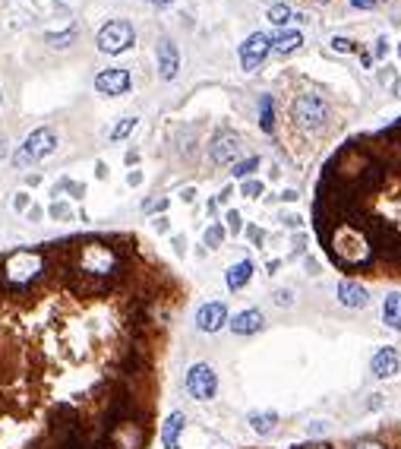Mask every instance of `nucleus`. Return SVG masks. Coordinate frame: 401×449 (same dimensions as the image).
<instances>
[{
  "mask_svg": "<svg viewBox=\"0 0 401 449\" xmlns=\"http://www.w3.org/2000/svg\"><path fill=\"white\" fill-rule=\"evenodd\" d=\"M186 427V414L184 412H171L168 421L162 427V446L164 449H180V434H184Z\"/></svg>",
  "mask_w": 401,
  "mask_h": 449,
  "instance_id": "obj_15",
  "label": "nucleus"
},
{
  "mask_svg": "<svg viewBox=\"0 0 401 449\" xmlns=\"http://www.w3.org/2000/svg\"><path fill=\"white\" fill-rule=\"evenodd\" d=\"M222 326H228V307L222 300H208L196 310V329L199 332H218Z\"/></svg>",
  "mask_w": 401,
  "mask_h": 449,
  "instance_id": "obj_8",
  "label": "nucleus"
},
{
  "mask_svg": "<svg viewBox=\"0 0 401 449\" xmlns=\"http://www.w3.org/2000/svg\"><path fill=\"white\" fill-rule=\"evenodd\" d=\"M224 222H228V231H234V234L244 228V222H240V212H234V209L228 212V218H224Z\"/></svg>",
  "mask_w": 401,
  "mask_h": 449,
  "instance_id": "obj_26",
  "label": "nucleus"
},
{
  "mask_svg": "<svg viewBox=\"0 0 401 449\" xmlns=\"http://www.w3.org/2000/svg\"><path fill=\"white\" fill-rule=\"evenodd\" d=\"M300 449H332L329 443H313V446H300Z\"/></svg>",
  "mask_w": 401,
  "mask_h": 449,
  "instance_id": "obj_39",
  "label": "nucleus"
},
{
  "mask_svg": "<svg viewBox=\"0 0 401 449\" xmlns=\"http://www.w3.org/2000/svg\"><path fill=\"white\" fill-rule=\"evenodd\" d=\"M382 323L392 332H401V292L386 294V300H382Z\"/></svg>",
  "mask_w": 401,
  "mask_h": 449,
  "instance_id": "obj_16",
  "label": "nucleus"
},
{
  "mask_svg": "<svg viewBox=\"0 0 401 449\" xmlns=\"http://www.w3.org/2000/svg\"><path fill=\"white\" fill-rule=\"evenodd\" d=\"M275 424H278V414L275 412H253L250 414V427L260 437H268L272 430H275Z\"/></svg>",
  "mask_w": 401,
  "mask_h": 449,
  "instance_id": "obj_18",
  "label": "nucleus"
},
{
  "mask_svg": "<svg viewBox=\"0 0 401 449\" xmlns=\"http://www.w3.org/2000/svg\"><path fill=\"white\" fill-rule=\"evenodd\" d=\"M253 278V262L250 260H240V262H234L228 272H224V282H228V288L231 292H240L246 282Z\"/></svg>",
  "mask_w": 401,
  "mask_h": 449,
  "instance_id": "obj_17",
  "label": "nucleus"
},
{
  "mask_svg": "<svg viewBox=\"0 0 401 449\" xmlns=\"http://www.w3.org/2000/svg\"><path fill=\"white\" fill-rule=\"evenodd\" d=\"M291 117L297 124L300 130H322L332 117V108L322 95L316 92H304V95L294 98V105H291Z\"/></svg>",
  "mask_w": 401,
  "mask_h": 449,
  "instance_id": "obj_1",
  "label": "nucleus"
},
{
  "mask_svg": "<svg viewBox=\"0 0 401 449\" xmlns=\"http://www.w3.org/2000/svg\"><path fill=\"white\" fill-rule=\"evenodd\" d=\"M136 124H139V117H124V120H120V124H117V127L111 130V140H114V142L126 140V136H130V133H133V130H136Z\"/></svg>",
  "mask_w": 401,
  "mask_h": 449,
  "instance_id": "obj_22",
  "label": "nucleus"
},
{
  "mask_svg": "<svg viewBox=\"0 0 401 449\" xmlns=\"http://www.w3.org/2000/svg\"><path fill=\"white\" fill-rule=\"evenodd\" d=\"M133 41H136V32L126 19H111V23H104L101 32H98V38H95V45L101 54H124Z\"/></svg>",
  "mask_w": 401,
  "mask_h": 449,
  "instance_id": "obj_5",
  "label": "nucleus"
},
{
  "mask_svg": "<svg viewBox=\"0 0 401 449\" xmlns=\"http://www.w3.org/2000/svg\"><path fill=\"white\" fill-rule=\"evenodd\" d=\"M386 51H389V41L386 38H379L376 41V57H386Z\"/></svg>",
  "mask_w": 401,
  "mask_h": 449,
  "instance_id": "obj_33",
  "label": "nucleus"
},
{
  "mask_svg": "<svg viewBox=\"0 0 401 449\" xmlns=\"http://www.w3.org/2000/svg\"><path fill=\"white\" fill-rule=\"evenodd\" d=\"M379 79H382V83H395V73H392V70H382V73H379Z\"/></svg>",
  "mask_w": 401,
  "mask_h": 449,
  "instance_id": "obj_35",
  "label": "nucleus"
},
{
  "mask_svg": "<svg viewBox=\"0 0 401 449\" xmlns=\"http://www.w3.org/2000/svg\"><path fill=\"white\" fill-rule=\"evenodd\" d=\"M275 304L278 307H291L294 304V292H275Z\"/></svg>",
  "mask_w": 401,
  "mask_h": 449,
  "instance_id": "obj_29",
  "label": "nucleus"
},
{
  "mask_svg": "<svg viewBox=\"0 0 401 449\" xmlns=\"http://www.w3.org/2000/svg\"><path fill=\"white\" fill-rule=\"evenodd\" d=\"M313 3H329V0H313Z\"/></svg>",
  "mask_w": 401,
  "mask_h": 449,
  "instance_id": "obj_41",
  "label": "nucleus"
},
{
  "mask_svg": "<svg viewBox=\"0 0 401 449\" xmlns=\"http://www.w3.org/2000/svg\"><path fill=\"white\" fill-rule=\"evenodd\" d=\"M7 152H10V146H7V136H3V133H0V158H3V155H7Z\"/></svg>",
  "mask_w": 401,
  "mask_h": 449,
  "instance_id": "obj_37",
  "label": "nucleus"
},
{
  "mask_svg": "<svg viewBox=\"0 0 401 449\" xmlns=\"http://www.w3.org/2000/svg\"><path fill=\"white\" fill-rule=\"evenodd\" d=\"M54 149H57V133H54L51 127H38V130H32V133L26 136V142L19 146V152L13 155V165L16 168L32 165V162H38V158L51 155Z\"/></svg>",
  "mask_w": 401,
  "mask_h": 449,
  "instance_id": "obj_3",
  "label": "nucleus"
},
{
  "mask_svg": "<svg viewBox=\"0 0 401 449\" xmlns=\"http://www.w3.org/2000/svg\"><path fill=\"white\" fill-rule=\"evenodd\" d=\"M117 269V254L104 244H86L79 254V272L86 276H111Z\"/></svg>",
  "mask_w": 401,
  "mask_h": 449,
  "instance_id": "obj_6",
  "label": "nucleus"
},
{
  "mask_svg": "<svg viewBox=\"0 0 401 449\" xmlns=\"http://www.w3.org/2000/svg\"><path fill=\"white\" fill-rule=\"evenodd\" d=\"M354 7H364V10H370V7H376V0H351Z\"/></svg>",
  "mask_w": 401,
  "mask_h": 449,
  "instance_id": "obj_36",
  "label": "nucleus"
},
{
  "mask_svg": "<svg viewBox=\"0 0 401 449\" xmlns=\"http://www.w3.org/2000/svg\"><path fill=\"white\" fill-rule=\"evenodd\" d=\"M260 111H262V117H260L262 130H266V133H272V130H275V114H272V95H262V98H260Z\"/></svg>",
  "mask_w": 401,
  "mask_h": 449,
  "instance_id": "obj_20",
  "label": "nucleus"
},
{
  "mask_svg": "<svg viewBox=\"0 0 401 449\" xmlns=\"http://www.w3.org/2000/svg\"><path fill=\"white\" fill-rule=\"evenodd\" d=\"M95 89L101 95H124L130 89V70H120V67H111V70H101L95 76Z\"/></svg>",
  "mask_w": 401,
  "mask_h": 449,
  "instance_id": "obj_10",
  "label": "nucleus"
},
{
  "mask_svg": "<svg viewBox=\"0 0 401 449\" xmlns=\"http://www.w3.org/2000/svg\"><path fill=\"white\" fill-rule=\"evenodd\" d=\"M268 51H272V38H268L266 32H253L244 45H240V64H244L246 73H253V70L260 67Z\"/></svg>",
  "mask_w": 401,
  "mask_h": 449,
  "instance_id": "obj_7",
  "label": "nucleus"
},
{
  "mask_svg": "<svg viewBox=\"0 0 401 449\" xmlns=\"http://www.w3.org/2000/svg\"><path fill=\"white\" fill-rule=\"evenodd\" d=\"M51 216H54V218H70L73 212H70L67 202H54V206H51Z\"/></svg>",
  "mask_w": 401,
  "mask_h": 449,
  "instance_id": "obj_27",
  "label": "nucleus"
},
{
  "mask_svg": "<svg viewBox=\"0 0 401 449\" xmlns=\"http://www.w3.org/2000/svg\"><path fill=\"white\" fill-rule=\"evenodd\" d=\"M228 326L234 336H256L266 326V316H262V310L250 307V310H240L234 320H228Z\"/></svg>",
  "mask_w": 401,
  "mask_h": 449,
  "instance_id": "obj_12",
  "label": "nucleus"
},
{
  "mask_svg": "<svg viewBox=\"0 0 401 449\" xmlns=\"http://www.w3.org/2000/svg\"><path fill=\"white\" fill-rule=\"evenodd\" d=\"M260 193H262L260 180H246V184H244V196H250V200H253V196H260Z\"/></svg>",
  "mask_w": 401,
  "mask_h": 449,
  "instance_id": "obj_28",
  "label": "nucleus"
},
{
  "mask_svg": "<svg viewBox=\"0 0 401 449\" xmlns=\"http://www.w3.org/2000/svg\"><path fill=\"white\" fill-rule=\"evenodd\" d=\"M149 3H155V7H168L171 0H149Z\"/></svg>",
  "mask_w": 401,
  "mask_h": 449,
  "instance_id": "obj_40",
  "label": "nucleus"
},
{
  "mask_svg": "<svg viewBox=\"0 0 401 449\" xmlns=\"http://www.w3.org/2000/svg\"><path fill=\"white\" fill-rule=\"evenodd\" d=\"M260 168V158L253 155V158H246V162H240V165H234V178H246V174H253Z\"/></svg>",
  "mask_w": 401,
  "mask_h": 449,
  "instance_id": "obj_25",
  "label": "nucleus"
},
{
  "mask_svg": "<svg viewBox=\"0 0 401 449\" xmlns=\"http://www.w3.org/2000/svg\"><path fill=\"white\" fill-rule=\"evenodd\" d=\"M126 184H130V187H136V184H142V174H139V171H130V178H126Z\"/></svg>",
  "mask_w": 401,
  "mask_h": 449,
  "instance_id": "obj_34",
  "label": "nucleus"
},
{
  "mask_svg": "<svg viewBox=\"0 0 401 449\" xmlns=\"http://www.w3.org/2000/svg\"><path fill=\"white\" fill-rule=\"evenodd\" d=\"M45 272V256L35 254V250H19V254H13L7 260V266H3V278H7L10 285H29L32 278H38Z\"/></svg>",
  "mask_w": 401,
  "mask_h": 449,
  "instance_id": "obj_2",
  "label": "nucleus"
},
{
  "mask_svg": "<svg viewBox=\"0 0 401 449\" xmlns=\"http://www.w3.org/2000/svg\"><path fill=\"white\" fill-rule=\"evenodd\" d=\"M282 200H288V202H294V200H297V193H294V190H284V193H282Z\"/></svg>",
  "mask_w": 401,
  "mask_h": 449,
  "instance_id": "obj_38",
  "label": "nucleus"
},
{
  "mask_svg": "<svg viewBox=\"0 0 401 449\" xmlns=\"http://www.w3.org/2000/svg\"><path fill=\"white\" fill-rule=\"evenodd\" d=\"M177 70H180V51H177V45H174L171 38H162V41H158V76L171 83L174 76H177Z\"/></svg>",
  "mask_w": 401,
  "mask_h": 449,
  "instance_id": "obj_11",
  "label": "nucleus"
},
{
  "mask_svg": "<svg viewBox=\"0 0 401 449\" xmlns=\"http://www.w3.org/2000/svg\"><path fill=\"white\" fill-rule=\"evenodd\" d=\"M398 51H401V48H398Z\"/></svg>",
  "mask_w": 401,
  "mask_h": 449,
  "instance_id": "obj_42",
  "label": "nucleus"
},
{
  "mask_svg": "<svg viewBox=\"0 0 401 449\" xmlns=\"http://www.w3.org/2000/svg\"><path fill=\"white\" fill-rule=\"evenodd\" d=\"M294 19V10L288 7V3H275V7H268V23L272 26H284Z\"/></svg>",
  "mask_w": 401,
  "mask_h": 449,
  "instance_id": "obj_21",
  "label": "nucleus"
},
{
  "mask_svg": "<svg viewBox=\"0 0 401 449\" xmlns=\"http://www.w3.org/2000/svg\"><path fill=\"white\" fill-rule=\"evenodd\" d=\"M338 304H342V307H351V310L366 307V304H370V292L357 282H342L338 285Z\"/></svg>",
  "mask_w": 401,
  "mask_h": 449,
  "instance_id": "obj_14",
  "label": "nucleus"
},
{
  "mask_svg": "<svg viewBox=\"0 0 401 449\" xmlns=\"http://www.w3.org/2000/svg\"><path fill=\"white\" fill-rule=\"evenodd\" d=\"M73 38H76V29H67V32H60V35H48L45 41L54 48H67V45H73Z\"/></svg>",
  "mask_w": 401,
  "mask_h": 449,
  "instance_id": "obj_23",
  "label": "nucleus"
},
{
  "mask_svg": "<svg viewBox=\"0 0 401 449\" xmlns=\"http://www.w3.org/2000/svg\"><path fill=\"white\" fill-rule=\"evenodd\" d=\"M208 155H212L215 165H228V162H234V158L240 155V136L231 133V130H222V133L212 140V146H208Z\"/></svg>",
  "mask_w": 401,
  "mask_h": 449,
  "instance_id": "obj_9",
  "label": "nucleus"
},
{
  "mask_svg": "<svg viewBox=\"0 0 401 449\" xmlns=\"http://www.w3.org/2000/svg\"><path fill=\"white\" fill-rule=\"evenodd\" d=\"M184 383H186V392H190L196 402H212V399L218 396V374H215V367L206 364V361L190 367Z\"/></svg>",
  "mask_w": 401,
  "mask_h": 449,
  "instance_id": "obj_4",
  "label": "nucleus"
},
{
  "mask_svg": "<svg viewBox=\"0 0 401 449\" xmlns=\"http://www.w3.org/2000/svg\"><path fill=\"white\" fill-rule=\"evenodd\" d=\"M13 206H16V212H19V209H26V206H29V193H19V196H16V202H13Z\"/></svg>",
  "mask_w": 401,
  "mask_h": 449,
  "instance_id": "obj_32",
  "label": "nucleus"
},
{
  "mask_svg": "<svg viewBox=\"0 0 401 449\" xmlns=\"http://www.w3.org/2000/svg\"><path fill=\"white\" fill-rule=\"evenodd\" d=\"M300 45H304L300 32H282L278 38H272V51H278V54H294Z\"/></svg>",
  "mask_w": 401,
  "mask_h": 449,
  "instance_id": "obj_19",
  "label": "nucleus"
},
{
  "mask_svg": "<svg viewBox=\"0 0 401 449\" xmlns=\"http://www.w3.org/2000/svg\"><path fill=\"white\" fill-rule=\"evenodd\" d=\"M222 240H224V228H222V224H208L206 247H222Z\"/></svg>",
  "mask_w": 401,
  "mask_h": 449,
  "instance_id": "obj_24",
  "label": "nucleus"
},
{
  "mask_svg": "<svg viewBox=\"0 0 401 449\" xmlns=\"http://www.w3.org/2000/svg\"><path fill=\"white\" fill-rule=\"evenodd\" d=\"M332 48L335 51H354V41H348V38H332Z\"/></svg>",
  "mask_w": 401,
  "mask_h": 449,
  "instance_id": "obj_30",
  "label": "nucleus"
},
{
  "mask_svg": "<svg viewBox=\"0 0 401 449\" xmlns=\"http://www.w3.org/2000/svg\"><path fill=\"white\" fill-rule=\"evenodd\" d=\"M354 449H386V446H382V443H376V440H360Z\"/></svg>",
  "mask_w": 401,
  "mask_h": 449,
  "instance_id": "obj_31",
  "label": "nucleus"
},
{
  "mask_svg": "<svg viewBox=\"0 0 401 449\" xmlns=\"http://www.w3.org/2000/svg\"><path fill=\"white\" fill-rule=\"evenodd\" d=\"M398 367H401V361H398V352H395V348H379V352L373 354V361H370V370H373L376 380H389V376H395L398 374Z\"/></svg>",
  "mask_w": 401,
  "mask_h": 449,
  "instance_id": "obj_13",
  "label": "nucleus"
}]
</instances>
